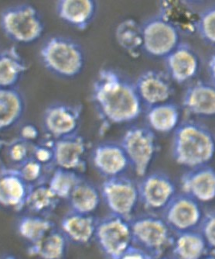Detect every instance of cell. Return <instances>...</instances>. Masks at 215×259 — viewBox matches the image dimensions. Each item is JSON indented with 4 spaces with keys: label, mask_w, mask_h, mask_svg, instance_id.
Returning <instances> with one entry per match:
<instances>
[{
    "label": "cell",
    "mask_w": 215,
    "mask_h": 259,
    "mask_svg": "<svg viewBox=\"0 0 215 259\" xmlns=\"http://www.w3.org/2000/svg\"><path fill=\"white\" fill-rule=\"evenodd\" d=\"M91 100L105 127L137 120L142 103L135 84L111 68H101L94 79Z\"/></svg>",
    "instance_id": "cell-1"
},
{
    "label": "cell",
    "mask_w": 215,
    "mask_h": 259,
    "mask_svg": "<svg viewBox=\"0 0 215 259\" xmlns=\"http://www.w3.org/2000/svg\"><path fill=\"white\" fill-rule=\"evenodd\" d=\"M184 110L194 116H215V85L198 81L187 87L182 98Z\"/></svg>",
    "instance_id": "cell-21"
},
{
    "label": "cell",
    "mask_w": 215,
    "mask_h": 259,
    "mask_svg": "<svg viewBox=\"0 0 215 259\" xmlns=\"http://www.w3.org/2000/svg\"><path fill=\"white\" fill-rule=\"evenodd\" d=\"M172 80L167 74L156 70H148L134 82L142 104L147 108L169 102L174 94Z\"/></svg>",
    "instance_id": "cell-15"
},
{
    "label": "cell",
    "mask_w": 215,
    "mask_h": 259,
    "mask_svg": "<svg viewBox=\"0 0 215 259\" xmlns=\"http://www.w3.org/2000/svg\"><path fill=\"white\" fill-rule=\"evenodd\" d=\"M32 157L41 163L44 166L55 167V154H53V139L45 141L33 145Z\"/></svg>",
    "instance_id": "cell-37"
},
{
    "label": "cell",
    "mask_w": 215,
    "mask_h": 259,
    "mask_svg": "<svg viewBox=\"0 0 215 259\" xmlns=\"http://www.w3.org/2000/svg\"><path fill=\"white\" fill-rule=\"evenodd\" d=\"M133 244L149 254L153 259L162 257L171 248L174 232L162 217L156 213H143L130 219Z\"/></svg>",
    "instance_id": "cell-5"
},
{
    "label": "cell",
    "mask_w": 215,
    "mask_h": 259,
    "mask_svg": "<svg viewBox=\"0 0 215 259\" xmlns=\"http://www.w3.org/2000/svg\"><path fill=\"white\" fill-rule=\"evenodd\" d=\"M98 5L94 0H60L56 13L64 23L80 31L87 30L96 16Z\"/></svg>",
    "instance_id": "cell-20"
},
{
    "label": "cell",
    "mask_w": 215,
    "mask_h": 259,
    "mask_svg": "<svg viewBox=\"0 0 215 259\" xmlns=\"http://www.w3.org/2000/svg\"><path fill=\"white\" fill-rule=\"evenodd\" d=\"M68 241L56 228L40 241L27 245V253L38 259H64L68 251Z\"/></svg>",
    "instance_id": "cell-27"
},
{
    "label": "cell",
    "mask_w": 215,
    "mask_h": 259,
    "mask_svg": "<svg viewBox=\"0 0 215 259\" xmlns=\"http://www.w3.org/2000/svg\"><path fill=\"white\" fill-rule=\"evenodd\" d=\"M101 199L110 213L130 220L139 202L138 183L127 176L105 179L101 184Z\"/></svg>",
    "instance_id": "cell-8"
},
{
    "label": "cell",
    "mask_w": 215,
    "mask_h": 259,
    "mask_svg": "<svg viewBox=\"0 0 215 259\" xmlns=\"http://www.w3.org/2000/svg\"><path fill=\"white\" fill-rule=\"evenodd\" d=\"M98 218L93 214H83L69 210L64 215L59 229L68 242L87 245L94 239Z\"/></svg>",
    "instance_id": "cell-22"
},
{
    "label": "cell",
    "mask_w": 215,
    "mask_h": 259,
    "mask_svg": "<svg viewBox=\"0 0 215 259\" xmlns=\"http://www.w3.org/2000/svg\"><path fill=\"white\" fill-rule=\"evenodd\" d=\"M91 161L94 168L105 179L123 176L130 166L121 144L116 141H104L94 147Z\"/></svg>",
    "instance_id": "cell-16"
},
{
    "label": "cell",
    "mask_w": 215,
    "mask_h": 259,
    "mask_svg": "<svg viewBox=\"0 0 215 259\" xmlns=\"http://www.w3.org/2000/svg\"><path fill=\"white\" fill-rule=\"evenodd\" d=\"M56 228L55 223L49 217L29 213L20 217L17 222V233L28 244L40 241Z\"/></svg>",
    "instance_id": "cell-30"
},
{
    "label": "cell",
    "mask_w": 215,
    "mask_h": 259,
    "mask_svg": "<svg viewBox=\"0 0 215 259\" xmlns=\"http://www.w3.org/2000/svg\"><path fill=\"white\" fill-rule=\"evenodd\" d=\"M201 259H215V254H212V253H207L205 256L202 257Z\"/></svg>",
    "instance_id": "cell-43"
},
{
    "label": "cell",
    "mask_w": 215,
    "mask_h": 259,
    "mask_svg": "<svg viewBox=\"0 0 215 259\" xmlns=\"http://www.w3.org/2000/svg\"><path fill=\"white\" fill-rule=\"evenodd\" d=\"M116 42L131 58H137L142 51V25L128 18L118 24L115 31Z\"/></svg>",
    "instance_id": "cell-29"
},
{
    "label": "cell",
    "mask_w": 215,
    "mask_h": 259,
    "mask_svg": "<svg viewBox=\"0 0 215 259\" xmlns=\"http://www.w3.org/2000/svg\"><path fill=\"white\" fill-rule=\"evenodd\" d=\"M0 259H19L18 257H16L14 254H5V255L3 256Z\"/></svg>",
    "instance_id": "cell-42"
},
{
    "label": "cell",
    "mask_w": 215,
    "mask_h": 259,
    "mask_svg": "<svg viewBox=\"0 0 215 259\" xmlns=\"http://www.w3.org/2000/svg\"><path fill=\"white\" fill-rule=\"evenodd\" d=\"M204 212L201 204L184 194L177 193L162 211V218L174 234L197 230Z\"/></svg>",
    "instance_id": "cell-12"
},
{
    "label": "cell",
    "mask_w": 215,
    "mask_h": 259,
    "mask_svg": "<svg viewBox=\"0 0 215 259\" xmlns=\"http://www.w3.org/2000/svg\"><path fill=\"white\" fill-rule=\"evenodd\" d=\"M197 230L205 241L208 252L215 254V209L204 213Z\"/></svg>",
    "instance_id": "cell-36"
},
{
    "label": "cell",
    "mask_w": 215,
    "mask_h": 259,
    "mask_svg": "<svg viewBox=\"0 0 215 259\" xmlns=\"http://www.w3.org/2000/svg\"><path fill=\"white\" fill-rule=\"evenodd\" d=\"M94 240L106 258L116 259L133 245L130 220L113 213L98 219Z\"/></svg>",
    "instance_id": "cell-7"
},
{
    "label": "cell",
    "mask_w": 215,
    "mask_h": 259,
    "mask_svg": "<svg viewBox=\"0 0 215 259\" xmlns=\"http://www.w3.org/2000/svg\"><path fill=\"white\" fill-rule=\"evenodd\" d=\"M157 259H174V257H159V258Z\"/></svg>",
    "instance_id": "cell-44"
},
{
    "label": "cell",
    "mask_w": 215,
    "mask_h": 259,
    "mask_svg": "<svg viewBox=\"0 0 215 259\" xmlns=\"http://www.w3.org/2000/svg\"><path fill=\"white\" fill-rule=\"evenodd\" d=\"M33 145L34 144L20 137L8 141L5 148L7 158L14 164V167L18 166L19 164L32 157Z\"/></svg>",
    "instance_id": "cell-34"
},
{
    "label": "cell",
    "mask_w": 215,
    "mask_h": 259,
    "mask_svg": "<svg viewBox=\"0 0 215 259\" xmlns=\"http://www.w3.org/2000/svg\"><path fill=\"white\" fill-rule=\"evenodd\" d=\"M171 153L174 161L190 168L206 165L215 155V138L204 124L185 120L176 128Z\"/></svg>",
    "instance_id": "cell-2"
},
{
    "label": "cell",
    "mask_w": 215,
    "mask_h": 259,
    "mask_svg": "<svg viewBox=\"0 0 215 259\" xmlns=\"http://www.w3.org/2000/svg\"><path fill=\"white\" fill-rule=\"evenodd\" d=\"M40 132L38 127L33 123H26L20 128V138L30 142V143H37L40 138Z\"/></svg>",
    "instance_id": "cell-38"
},
{
    "label": "cell",
    "mask_w": 215,
    "mask_h": 259,
    "mask_svg": "<svg viewBox=\"0 0 215 259\" xmlns=\"http://www.w3.org/2000/svg\"><path fill=\"white\" fill-rule=\"evenodd\" d=\"M15 168L30 186L46 183L48 180L46 175L50 168L44 166L33 157H30Z\"/></svg>",
    "instance_id": "cell-33"
},
{
    "label": "cell",
    "mask_w": 215,
    "mask_h": 259,
    "mask_svg": "<svg viewBox=\"0 0 215 259\" xmlns=\"http://www.w3.org/2000/svg\"><path fill=\"white\" fill-rule=\"evenodd\" d=\"M181 193L201 203L215 199V169L208 164L190 168L181 176Z\"/></svg>",
    "instance_id": "cell-17"
},
{
    "label": "cell",
    "mask_w": 215,
    "mask_h": 259,
    "mask_svg": "<svg viewBox=\"0 0 215 259\" xmlns=\"http://www.w3.org/2000/svg\"><path fill=\"white\" fill-rule=\"evenodd\" d=\"M197 33L206 43L215 45V7L199 14Z\"/></svg>",
    "instance_id": "cell-35"
},
{
    "label": "cell",
    "mask_w": 215,
    "mask_h": 259,
    "mask_svg": "<svg viewBox=\"0 0 215 259\" xmlns=\"http://www.w3.org/2000/svg\"><path fill=\"white\" fill-rule=\"evenodd\" d=\"M139 202L145 209L155 213L163 211L177 195V186L163 171L147 173L138 183Z\"/></svg>",
    "instance_id": "cell-11"
},
{
    "label": "cell",
    "mask_w": 215,
    "mask_h": 259,
    "mask_svg": "<svg viewBox=\"0 0 215 259\" xmlns=\"http://www.w3.org/2000/svg\"><path fill=\"white\" fill-rule=\"evenodd\" d=\"M119 143L135 174L139 178L146 176L157 152L156 133L148 126H131L123 134Z\"/></svg>",
    "instance_id": "cell-6"
},
{
    "label": "cell",
    "mask_w": 215,
    "mask_h": 259,
    "mask_svg": "<svg viewBox=\"0 0 215 259\" xmlns=\"http://www.w3.org/2000/svg\"><path fill=\"white\" fill-rule=\"evenodd\" d=\"M82 116L79 104L52 103L45 109L42 116L43 130L51 139L58 140L78 134Z\"/></svg>",
    "instance_id": "cell-9"
},
{
    "label": "cell",
    "mask_w": 215,
    "mask_h": 259,
    "mask_svg": "<svg viewBox=\"0 0 215 259\" xmlns=\"http://www.w3.org/2000/svg\"><path fill=\"white\" fill-rule=\"evenodd\" d=\"M208 72L210 78L213 80L215 85V52L212 54L208 61Z\"/></svg>",
    "instance_id": "cell-40"
},
{
    "label": "cell",
    "mask_w": 215,
    "mask_h": 259,
    "mask_svg": "<svg viewBox=\"0 0 215 259\" xmlns=\"http://www.w3.org/2000/svg\"><path fill=\"white\" fill-rule=\"evenodd\" d=\"M0 28L12 41L29 45L42 37L45 25L37 8L30 4H19L1 12Z\"/></svg>",
    "instance_id": "cell-4"
},
{
    "label": "cell",
    "mask_w": 215,
    "mask_h": 259,
    "mask_svg": "<svg viewBox=\"0 0 215 259\" xmlns=\"http://www.w3.org/2000/svg\"><path fill=\"white\" fill-rule=\"evenodd\" d=\"M31 186L15 167L0 166V206L14 212L25 209Z\"/></svg>",
    "instance_id": "cell-13"
},
{
    "label": "cell",
    "mask_w": 215,
    "mask_h": 259,
    "mask_svg": "<svg viewBox=\"0 0 215 259\" xmlns=\"http://www.w3.org/2000/svg\"><path fill=\"white\" fill-rule=\"evenodd\" d=\"M146 119L148 127L152 132L169 134L181 123V110L175 103L167 102L147 108Z\"/></svg>",
    "instance_id": "cell-25"
},
{
    "label": "cell",
    "mask_w": 215,
    "mask_h": 259,
    "mask_svg": "<svg viewBox=\"0 0 215 259\" xmlns=\"http://www.w3.org/2000/svg\"><path fill=\"white\" fill-rule=\"evenodd\" d=\"M82 179L80 173L76 171L55 167L46 183L60 200H68Z\"/></svg>",
    "instance_id": "cell-32"
},
{
    "label": "cell",
    "mask_w": 215,
    "mask_h": 259,
    "mask_svg": "<svg viewBox=\"0 0 215 259\" xmlns=\"http://www.w3.org/2000/svg\"><path fill=\"white\" fill-rule=\"evenodd\" d=\"M167 75L177 84L187 83L197 76L200 58L190 45L181 42L165 58Z\"/></svg>",
    "instance_id": "cell-18"
},
{
    "label": "cell",
    "mask_w": 215,
    "mask_h": 259,
    "mask_svg": "<svg viewBox=\"0 0 215 259\" xmlns=\"http://www.w3.org/2000/svg\"><path fill=\"white\" fill-rule=\"evenodd\" d=\"M88 145L79 134L53 140L55 166L81 173L86 168Z\"/></svg>",
    "instance_id": "cell-14"
},
{
    "label": "cell",
    "mask_w": 215,
    "mask_h": 259,
    "mask_svg": "<svg viewBox=\"0 0 215 259\" xmlns=\"http://www.w3.org/2000/svg\"><path fill=\"white\" fill-rule=\"evenodd\" d=\"M142 51L154 58H164L181 43V34L159 16L151 17L142 25Z\"/></svg>",
    "instance_id": "cell-10"
},
{
    "label": "cell",
    "mask_w": 215,
    "mask_h": 259,
    "mask_svg": "<svg viewBox=\"0 0 215 259\" xmlns=\"http://www.w3.org/2000/svg\"><path fill=\"white\" fill-rule=\"evenodd\" d=\"M28 69L15 46L0 52V88H15Z\"/></svg>",
    "instance_id": "cell-24"
},
{
    "label": "cell",
    "mask_w": 215,
    "mask_h": 259,
    "mask_svg": "<svg viewBox=\"0 0 215 259\" xmlns=\"http://www.w3.org/2000/svg\"><path fill=\"white\" fill-rule=\"evenodd\" d=\"M101 200L99 189L91 182L82 179L67 201L70 210L83 214H93L99 206Z\"/></svg>",
    "instance_id": "cell-28"
},
{
    "label": "cell",
    "mask_w": 215,
    "mask_h": 259,
    "mask_svg": "<svg viewBox=\"0 0 215 259\" xmlns=\"http://www.w3.org/2000/svg\"><path fill=\"white\" fill-rule=\"evenodd\" d=\"M26 100L22 92L15 88H0V132L14 127L23 118Z\"/></svg>",
    "instance_id": "cell-23"
},
{
    "label": "cell",
    "mask_w": 215,
    "mask_h": 259,
    "mask_svg": "<svg viewBox=\"0 0 215 259\" xmlns=\"http://www.w3.org/2000/svg\"><path fill=\"white\" fill-rule=\"evenodd\" d=\"M39 54L43 67L58 78H76L85 68L84 49L68 37L58 35L49 37L40 47Z\"/></svg>",
    "instance_id": "cell-3"
},
{
    "label": "cell",
    "mask_w": 215,
    "mask_h": 259,
    "mask_svg": "<svg viewBox=\"0 0 215 259\" xmlns=\"http://www.w3.org/2000/svg\"><path fill=\"white\" fill-rule=\"evenodd\" d=\"M116 259H153L148 253L136 246L132 245Z\"/></svg>",
    "instance_id": "cell-39"
},
{
    "label": "cell",
    "mask_w": 215,
    "mask_h": 259,
    "mask_svg": "<svg viewBox=\"0 0 215 259\" xmlns=\"http://www.w3.org/2000/svg\"><path fill=\"white\" fill-rule=\"evenodd\" d=\"M60 201L47 183H40L30 187L25 209L32 214L49 217L58 207Z\"/></svg>",
    "instance_id": "cell-31"
},
{
    "label": "cell",
    "mask_w": 215,
    "mask_h": 259,
    "mask_svg": "<svg viewBox=\"0 0 215 259\" xmlns=\"http://www.w3.org/2000/svg\"><path fill=\"white\" fill-rule=\"evenodd\" d=\"M171 248L174 259H201L208 253L198 230L174 234Z\"/></svg>",
    "instance_id": "cell-26"
},
{
    "label": "cell",
    "mask_w": 215,
    "mask_h": 259,
    "mask_svg": "<svg viewBox=\"0 0 215 259\" xmlns=\"http://www.w3.org/2000/svg\"><path fill=\"white\" fill-rule=\"evenodd\" d=\"M199 14L188 2L166 0L159 2L157 15L170 23L181 35L197 33Z\"/></svg>",
    "instance_id": "cell-19"
},
{
    "label": "cell",
    "mask_w": 215,
    "mask_h": 259,
    "mask_svg": "<svg viewBox=\"0 0 215 259\" xmlns=\"http://www.w3.org/2000/svg\"><path fill=\"white\" fill-rule=\"evenodd\" d=\"M7 143H8V141H6L2 137L0 136V155L2 154L3 151L5 149Z\"/></svg>",
    "instance_id": "cell-41"
}]
</instances>
